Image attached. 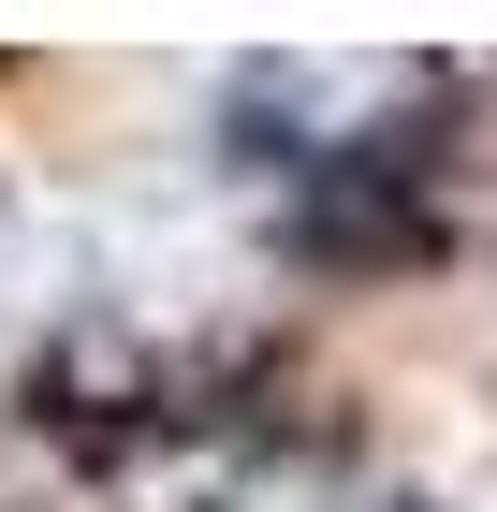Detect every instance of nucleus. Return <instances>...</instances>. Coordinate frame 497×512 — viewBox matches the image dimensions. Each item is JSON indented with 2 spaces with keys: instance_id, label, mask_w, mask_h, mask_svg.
I'll use <instances>...</instances> for the list:
<instances>
[]
</instances>
